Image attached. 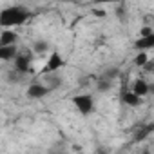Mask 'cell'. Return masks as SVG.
I'll use <instances>...</instances> for the list:
<instances>
[{
  "label": "cell",
  "instance_id": "6da1fadb",
  "mask_svg": "<svg viewBox=\"0 0 154 154\" xmlns=\"http://www.w3.org/2000/svg\"><path fill=\"white\" fill-rule=\"evenodd\" d=\"M27 20H29V11L24 8H8L0 13V26L4 29L24 26Z\"/></svg>",
  "mask_w": 154,
  "mask_h": 154
},
{
  "label": "cell",
  "instance_id": "7a4b0ae2",
  "mask_svg": "<svg viewBox=\"0 0 154 154\" xmlns=\"http://www.w3.org/2000/svg\"><path fill=\"white\" fill-rule=\"evenodd\" d=\"M33 51L31 53H18L17 54V58L13 60V63H15V67H13V71L15 72H18L20 76H24V74H29L33 69H31V63H33Z\"/></svg>",
  "mask_w": 154,
  "mask_h": 154
},
{
  "label": "cell",
  "instance_id": "3957f363",
  "mask_svg": "<svg viewBox=\"0 0 154 154\" xmlns=\"http://www.w3.org/2000/svg\"><path fill=\"white\" fill-rule=\"evenodd\" d=\"M72 105L76 107L80 114H91L94 111V100L91 94H78L72 96Z\"/></svg>",
  "mask_w": 154,
  "mask_h": 154
},
{
  "label": "cell",
  "instance_id": "277c9868",
  "mask_svg": "<svg viewBox=\"0 0 154 154\" xmlns=\"http://www.w3.org/2000/svg\"><path fill=\"white\" fill-rule=\"evenodd\" d=\"M63 67V58L58 51H51L49 56H47V62H45V67H44V72L45 74H53V72H58V69Z\"/></svg>",
  "mask_w": 154,
  "mask_h": 154
},
{
  "label": "cell",
  "instance_id": "5b68a950",
  "mask_svg": "<svg viewBox=\"0 0 154 154\" xmlns=\"http://www.w3.org/2000/svg\"><path fill=\"white\" fill-rule=\"evenodd\" d=\"M49 93H51V87H49V85L35 82V84H31V85L27 87V93H26V94H27L31 100H40V98L47 96Z\"/></svg>",
  "mask_w": 154,
  "mask_h": 154
},
{
  "label": "cell",
  "instance_id": "8992f818",
  "mask_svg": "<svg viewBox=\"0 0 154 154\" xmlns=\"http://www.w3.org/2000/svg\"><path fill=\"white\" fill-rule=\"evenodd\" d=\"M134 49L136 51H150L154 49V33L147 36H138L134 40Z\"/></svg>",
  "mask_w": 154,
  "mask_h": 154
},
{
  "label": "cell",
  "instance_id": "52a82bcc",
  "mask_svg": "<svg viewBox=\"0 0 154 154\" xmlns=\"http://www.w3.org/2000/svg\"><path fill=\"white\" fill-rule=\"evenodd\" d=\"M132 91H134L138 96L145 98V96H149V93H150V82H147L145 78H136L134 84H132Z\"/></svg>",
  "mask_w": 154,
  "mask_h": 154
},
{
  "label": "cell",
  "instance_id": "ba28073f",
  "mask_svg": "<svg viewBox=\"0 0 154 154\" xmlns=\"http://www.w3.org/2000/svg\"><path fill=\"white\" fill-rule=\"evenodd\" d=\"M18 54V49H17V44L15 45H0V58L4 62H11L15 60Z\"/></svg>",
  "mask_w": 154,
  "mask_h": 154
},
{
  "label": "cell",
  "instance_id": "9c48e42d",
  "mask_svg": "<svg viewBox=\"0 0 154 154\" xmlns=\"http://www.w3.org/2000/svg\"><path fill=\"white\" fill-rule=\"evenodd\" d=\"M141 100H143V98L138 96L132 89H131V91H125V93L122 94V102H123L125 105H129V107H138V105L141 103Z\"/></svg>",
  "mask_w": 154,
  "mask_h": 154
},
{
  "label": "cell",
  "instance_id": "30bf717a",
  "mask_svg": "<svg viewBox=\"0 0 154 154\" xmlns=\"http://www.w3.org/2000/svg\"><path fill=\"white\" fill-rule=\"evenodd\" d=\"M18 40V35L11 29H4L0 35V45H15Z\"/></svg>",
  "mask_w": 154,
  "mask_h": 154
},
{
  "label": "cell",
  "instance_id": "8fae6325",
  "mask_svg": "<svg viewBox=\"0 0 154 154\" xmlns=\"http://www.w3.org/2000/svg\"><path fill=\"white\" fill-rule=\"evenodd\" d=\"M149 60H150V58H149V53H147V51H138V53H136V56L132 58V63H134L136 67L143 69V67H145V63H147Z\"/></svg>",
  "mask_w": 154,
  "mask_h": 154
},
{
  "label": "cell",
  "instance_id": "7c38bea8",
  "mask_svg": "<svg viewBox=\"0 0 154 154\" xmlns=\"http://www.w3.org/2000/svg\"><path fill=\"white\" fill-rule=\"evenodd\" d=\"M49 51V44L45 42V40H36L35 44H33V53L35 54H44V53H47Z\"/></svg>",
  "mask_w": 154,
  "mask_h": 154
},
{
  "label": "cell",
  "instance_id": "4fadbf2b",
  "mask_svg": "<svg viewBox=\"0 0 154 154\" xmlns=\"http://www.w3.org/2000/svg\"><path fill=\"white\" fill-rule=\"evenodd\" d=\"M152 33H154V31H152L149 26H143V27L140 29V36H147V35H152Z\"/></svg>",
  "mask_w": 154,
  "mask_h": 154
},
{
  "label": "cell",
  "instance_id": "5bb4252c",
  "mask_svg": "<svg viewBox=\"0 0 154 154\" xmlns=\"http://www.w3.org/2000/svg\"><path fill=\"white\" fill-rule=\"evenodd\" d=\"M93 15L98 17V18H103V17L107 15V11H105V9H93Z\"/></svg>",
  "mask_w": 154,
  "mask_h": 154
},
{
  "label": "cell",
  "instance_id": "9a60e30c",
  "mask_svg": "<svg viewBox=\"0 0 154 154\" xmlns=\"http://www.w3.org/2000/svg\"><path fill=\"white\" fill-rule=\"evenodd\" d=\"M96 4H114V2H118V0H94Z\"/></svg>",
  "mask_w": 154,
  "mask_h": 154
},
{
  "label": "cell",
  "instance_id": "2e32d148",
  "mask_svg": "<svg viewBox=\"0 0 154 154\" xmlns=\"http://www.w3.org/2000/svg\"><path fill=\"white\" fill-rule=\"evenodd\" d=\"M149 96H154V84L150 82V93H149Z\"/></svg>",
  "mask_w": 154,
  "mask_h": 154
},
{
  "label": "cell",
  "instance_id": "e0dca14e",
  "mask_svg": "<svg viewBox=\"0 0 154 154\" xmlns=\"http://www.w3.org/2000/svg\"><path fill=\"white\" fill-rule=\"evenodd\" d=\"M65 2H76V0H65Z\"/></svg>",
  "mask_w": 154,
  "mask_h": 154
}]
</instances>
